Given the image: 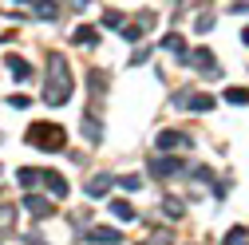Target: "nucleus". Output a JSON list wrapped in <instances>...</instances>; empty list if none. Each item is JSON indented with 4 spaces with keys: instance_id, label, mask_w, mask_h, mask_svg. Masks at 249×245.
Listing matches in <instances>:
<instances>
[{
    "instance_id": "nucleus-1",
    "label": "nucleus",
    "mask_w": 249,
    "mask_h": 245,
    "mask_svg": "<svg viewBox=\"0 0 249 245\" xmlns=\"http://www.w3.org/2000/svg\"><path fill=\"white\" fill-rule=\"evenodd\" d=\"M71 99V68L64 52H48V83H44V103L59 107Z\"/></svg>"
},
{
    "instance_id": "nucleus-2",
    "label": "nucleus",
    "mask_w": 249,
    "mask_h": 245,
    "mask_svg": "<svg viewBox=\"0 0 249 245\" xmlns=\"http://www.w3.org/2000/svg\"><path fill=\"white\" fill-rule=\"evenodd\" d=\"M64 139H68L64 127H55V122H32V127H28V142L40 146V150H59Z\"/></svg>"
},
{
    "instance_id": "nucleus-3",
    "label": "nucleus",
    "mask_w": 249,
    "mask_h": 245,
    "mask_svg": "<svg viewBox=\"0 0 249 245\" xmlns=\"http://www.w3.org/2000/svg\"><path fill=\"white\" fill-rule=\"evenodd\" d=\"M182 146H190V139H186L182 131H162L159 135V150H166V155L170 150H182Z\"/></svg>"
},
{
    "instance_id": "nucleus-4",
    "label": "nucleus",
    "mask_w": 249,
    "mask_h": 245,
    "mask_svg": "<svg viewBox=\"0 0 249 245\" xmlns=\"http://www.w3.org/2000/svg\"><path fill=\"white\" fill-rule=\"evenodd\" d=\"M87 241H95V245H119V241H123V233H119V229H111V226H95V229L87 233Z\"/></svg>"
},
{
    "instance_id": "nucleus-5",
    "label": "nucleus",
    "mask_w": 249,
    "mask_h": 245,
    "mask_svg": "<svg viewBox=\"0 0 249 245\" xmlns=\"http://www.w3.org/2000/svg\"><path fill=\"white\" fill-rule=\"evenodd\" d=\"M186 64H194V68H202L206 75H217V64H213V55H210V48H198L194 55H186Z\"/></svg>"
},
{
    "instance_id": "nucleus-6",
    "label": "nucleus",
    "mask_w": 249,
    "mask_h": 245,
    "mask_svg": "<svg viewBox=\"0 0 249 245\" xmlns=\"http://www.w3.org/2000/svg\"><path fill=\"white\" fill-rule=\"evenodd\" d=\"M40 182H44V186H48V190H52L55 198H64V194H68V182L59 178L55 170H44V174H40Z\"/></svg>"
},
{
    "instance_id": "nucleus-7",
    "label": "nucleus",
    "mask_w": 249,
    "mask_h": 245,
    "mask_svg": "<svg viewBox=\"0 0 249 245\" xmlns=\"http://www.w3.org/2000/svg\"><path fill=\"white\" fill-rule=\"evenodd\" d=\"M24 206L32 210L36 218H48V213H52V202H48V198H40V194H28V198H24Z\"/></svg>"
},
{
    "instance_id": "nucleus-8",
    "label": "nucleus",
    "mask_w": 249,
    "mask_h": 245,
    "mask_svg": "<svg viewBox=\"0 0 249 245\" xmlns=\"http://www.w3.org/2000/svg\"><path fill=\"white\" fill-rule=\"evenodd\" d=\"M111 186H115V178H111V174H99V178H91V182H87V194H91V198H99V194H107Z\"/></svg>"
},
{
    "instance_id": "nucleus-9",
    "label": "nucleus",
    "mask_w": 249,
    "mask_h": 245,
    "mask_svg": "<svg viewBox=\"0 0 249 245\" xmlns=\"http://www.w3.org/2000/svg\"><path fill=\"white\" fill-rule=\"evenodd\" d=\"M150 170L159 174V178H170L174 170H182V162H178V158H154V162H150Z\"/></svg>"
},
{
    "instance_id": "nucleus-10",
    "label": "nucleus",
    "mask_w": 249,
    "mask_h": 245,
    "mask_svg": "<svg viewBox=\"0 0 249 245\" xmlns=\"http://www.w3.org/2000/svg\"><path fill=\"white\" fill-rule=\"evenodd\" d=\"M111 213H115L119 222H135V206H131L127 198H115V202H111Z\"/></svg>"
},
{
    "instance_id": "nucleus-11",
    "label": "nucleus",
    "mask_w": 249,
    "mask_h": 245,
    "mask_svg": "<svg viewBox=\"0 0 249 245\" xmlns=\"http://www.w3.org/2000/svg\"><path fill=\"white\" fill-rule=\"evenodd\" d=\"M75 44H83V48H91V44H99V32L95 28H75V36H71Z\"/></svg>"
},
{
    "instance_id": "nucleus-12",
    "label": "nucleus",
    "mask_w": 249,
    "mask_h": 245,
    "mask_svg": "<svg viewBox=\"0 0 249 245\" xmlns=\"http://www.w3.org/2000/svg\"><path fill=\"white\" fill-rule=\"evenodd\" d=\"M162 48H166V52H174V55H182V59H186V40H182V36H178V32H170V36H166V40H162Z\"/></svg>"
},
{
    "instance_id": "nucleus-13",
    "label": "nucleus",
    "mask_w": 249,
    "mask_h": 245,
    "mask_svg": "<svg viewBox=\"0 0 249 245\" xmlns=\"http://www.w3.org/2000/svg\"><path fill=\"white\" fill-rule=\"evenodd\" d=\"M83 135H87L91 142H103V127H99V122H95V119H91V115L83 119Z\"/></svg>"
},
{
    "instance_id": "nucleus-14",
    "label": "nucleus",
    "mask_w": 249,
    "mask_h": 245,
    "mask_svg": "<svg viewBox=\"0 0 249 245\" xmlns=\"http://www.w3.org/2000/svg\"><path fill=\"white\" fill-rule=\"evenodd\" d=\"M40 174H44V170H32V166H24V170H16V178H20V186H28V190H32L36 182H40Z\"/></svg>"
},
{
    "instance_id": "nucleus-15",
    "label": "nucleus",
    "mask_w": 249,
    "mask_h": 245,
    "mask_svg": "<svg viewBox=\"0 0 249 245\" xmlns=\"http://www.w3.org/2000/svg\"><path fill=\"white\" fill-rule=\"evenodd\" d=\"M4 64H8V68H12L16 75H20V79H28V75H32V68H28V64H24L20 55H4Z\"/></svg>"
},
{
    "instance_id": "nucleus-16",
    "label": "nucleus",
    "mask_w": 249,
    "mask_h": 245,
    "mask_svg": "<svg viewBox=\"0 0 249 245\" xmlns=\"http://www.w3.org/2000/svg\"><path fill=\"white\" fill-rule=\"evenodd\" d=\"M226 103L245 107V103H249V91H245V87H230V91H226Z\"/></svg>"
},
{
    "instance_id": "nucleus-17",
    "label": "nucleus",
    "mask_w": 249,
    "mask_h": 245,
    "mask_svg": "<svg viewBox=\"0 0 249 245\" xmlns=\"http://www.w3.org/2000/svg\"><path fill=\"white\" fill-rule=\"evenodd\" d=\"M190 111H194V115H206V111H213V99H210V95H194V99H190Z\"/></svg>"
},
{
    "instance_id": "nucleus-18",
    "label": "nucleus",
    "mask_w": 249,
    "mask_h": 245,
    "mask_svg": "<svg viewBox=\"0 0 249 245\" xmlns=\"http://www.w3.org/2000/svg\"><path fill=\"white\" fill-rule=\"evenodd\" d=\"M226 245H249V241H245V229H241V226H233V229L226 233Z\"/></svg>"
},
{
    "instance_id": "nucleus-19",
    "label": "nucleus",
    "mask_w": 249,
    "mask_h": 245,
    "mask_svg": "<svg viewBox=\"0 0 249 245\" xmlns=\"http://www.w3.org/2000/svg\"><path fill=\"white\" fill-rule=\"evenodd\" d=\"M162 213H170V218H182V202H178V198H166V202H162Z\"/></svg>"
},
{
    "instance_id": "nucleus-20",
    "label": "nucleus",
    "mask_w": 249,
    "mask_h": 245,
    "mask_svg": "<svg viewBox=\"0 0 249 245\" xmlns=\"http://www.w3.org/2000/svg\"><path fill=\"white\" fill-rule=\"evenodd\" d=\"M170 241H174V237H170L166 229H159V233H150V237H146L142 245H170Z\"/></svg>"
},
{
    "instance_id": "nucleus-21",
    "label": "nucleus",
    "mask_w": 249,
    "mask_h": 245,
    "mask_svg": "<svg viewBox=\"0 0 249 245\" xmlns=\"http://www.w3.org/2000/svg\"><path fill=\"white\" fill-rule=\"evenodd\" d=\"M119 186H123V190H139L142 178H139V174H127V178H119Z\"/></svg>"
},
{
    "instance_id": "nucleus-22",
    "label": "nucleus",
    "mask_w": 249,
    "mask_h": 245,
    "mask_svg": "<svg viewBox=\"0 0 249 245\" xmlns=\"http://www.w3.org/2000/svg\"><path fill=\"white\" fill-rule=\"evenodd\" d=\"M123 36H127V40L135 44V40L142 36V24H123Z\"/></svg>"
},
{
    "instance_id": "nucleus-23",
    "label": "nucleus",
    "mask_w": 249,
    "mask_h": 245,
    "mask_svg": "<svg viewBox=\"0 0 249 245\" xmlns=\"http://www.w3.org/2000/svg\"><path fill=\"white\" fill-rule=\"evenodd\" d=\"M55 12H59L55 4H36V16H40V20H55Z\"/></svg>"
},
{
    "instance_id": "nucleus-24",
    "label": "nucleus",
    "mask_w": 249,
    "mask_h": 245,
    "mask_svg": "<svg viewBox=\"0 0 249 245\" xmlns=\"http://www.w3.org/2000/svg\"><path fill=\"white\" fill-rule=\"evenodd\" d=\"M103 24H107V28H123V12H115V8L103 12Z\"/></svg>"
},
{
    "instance_id": "nucleus-25",
    "label": "nucleus",
    "mask_w": 249,
    "mask_h": 245,
    "mask_svg": "<svg viewBox=\"0 0 249 245\" xmlns=\"http://www.w3.org/2000/svg\"><path fill=\"white\" fill-rule=\"evenodd\" d=\"M146 59H150V48H139V52H131V68L146 64Z\"/></svg>"
},
{
    "instance_id": "nucleus-26",
    "label": "nucleus",
    "mask_w": 249,
    "mask_h": 245,
    "mask_svg": "<svg viewBox=\"0 0 249 245\" xmlns=\"http://www.w3.org/2000/svg\"><path fill=\"white\" fill-rule=\"evenodd\" d=\"M12 218H16V210H12V206L0 210V226H12Z\"/></svg>"
},
{
    "instance_id": "nucleus-27",
    "label": "nucleus",
    "mask_w": 249,
    "mask_h": 245,
    "mask_svg": "<svg viewBox=\"0 0 249 245\" xmlns=\"http://www.w3.org/2000/svg\"><path fill=\"white\" fill-rule=\"evenodd\" d=\"M241 40H245V44H249V28H245V36H241Z\"/></svg>"
},
{
    "instance_id": "nucleus-28",
    "label": "nucleus",
    "mask_w": 249,
    "mask_h": 245,
    "mask_svg": "<svg viewBox=\"0 0 249 245\" xmlns=\"http://www.w3.org/2000/svg\"><path fill=\"white\" fill-rule=\"evenodd\" d=\"M0 245H4V241H0Z\"/></svg>"
}]
</instances>
